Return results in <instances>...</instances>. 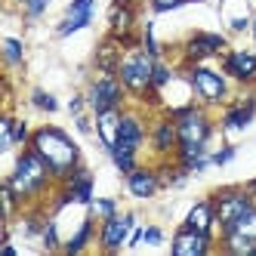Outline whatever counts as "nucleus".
Segmentation results:
<instances>
[{"mask_svg":"<svg viewBox=\"0 0 256 256\" xmlns=\"http://www.w3.org/2000/svg\"><path fill=\"white\" fill-rule=\"evenodd\" d=\"M34 148L40 152V158L50 164V170H56V173L71 170L78 160V148L71 145V139L62 130H40L34 136Z\"/></svg>","mask_w":256,"mask_h":256,"instance_id":"obj_1","label":"nucleus"},{"mask_svg":"<svg viewBox=\"0 0 256 256\" xmlns=\"http://www.w3.org/2000/svg\"><path fill=\"white\" fill-rule=\"evenodd\" d=\"M44 179H46V160L38 152V154H25L19 160V167H16V176L10 179V186H12V192H19V194H31L34 188L44 186Z\"/></svg>","mask_w":256,"mask_h":256,"instance_id":"obj_2","label":"nucleus"},{"mask_svg":"<svg viewBox=\"0 0 256 256\" xmlns=\"http://www.w3.org/2000/svg\"><path fill=\"white\" fill-rule=\"evenodd\" d=\"M152 56H142V52H136V56H130L124 65H120V74H124V84L130 90H145L152 84Z\"/></svg>","mask_w":256,"mask_h":256,"instance_id":"obj_3","label":"nucleus"},{"mask_svg":"<svg viewBox=\"0 0 256 256\" xmlns=\"http://www.w3.org/2000/svg\"><path fill=\"white\" fill-rule=\"evenodd\" d=\"M207 250V232H194V228H182L176 234V241H173V253L176 256H200Z\"/></svg>","mask_w":256,"mask_h":256,"instance_id":"obj_4","label":"nucleus"},{"mask_svg":"<svg viewBox=\"0 0 256 256\" xmlns=\"http://www.w3.org/2000/svg\"><path fill=\"white\" fill-rule=\"evenodd\" d=\"M192 84H194V90L200 96H204L207 102H216V99H222V93H226V84H222V78H216L213 71H194L192 74Z\"/></svg>","mask_w":256,"mask_h":256,"instance_id":"obj_5","label":"nucleus"},{"mask_svg":"<svg viewBox=\"0 0 256 256\" xmlns=\"http://www.w3.org/2000/svg\"><path fill=\"white\" fill-rule=\"evenodd\" d=\"M90 16H93V0H74V6H71L68 19L62 22L59 34H62V38H68L71 31H78V28H84L90 22Z\"/></svg>","mask_w":256,"mask_h":256,"instance_id":"obj_6","label":"nucleus"},{"mask_svg":"<svg viewBox=\"0 0 256 256\" xmlns=\"http://www.w3.org/2000/svg\"><path fill=\"white\" fill-rule=\"evenodd\" d=\"M118 99H120V86H118V80L102 78V80L96 84V90H93V105H96V112L114 108V105H118Z\"/></svg>","mask_w":256,"mask_h":256,"instance_id":"obj_7","label":"nucleus"},{"mask_svg":"<svg viewBox=\"0 0 256 256\" xmlns=\"http://www.w3.org/2000/svg\"><path fill=\"white\" fill-rule=\"evenodd\" d=\"M250 210V200L247 198H241V194H228V198H222V204H219V222H222L226 228H232V222L238 216H244Z\"/></svg>","mask_w":256,"mask_h":256,"instance_id":"obj_8","label":"nucleus"},{"mask_svg":"<svg viewBox=\"0 0 256 256\" xmlns=\"http://www.w3.org/2000/svg\"><path fill=\"white\" fill-rule=\"evenodd\" d=\"M120 120H124V118H118L114 108H105V112H99V136H102V142L108 145V148H114V145H118Z\"/></svg>","mask_w":256,"mask_h":256,"instance_id":"obj_9","label":"nucleus"},{"mask_svg":"<svg viewBox=\"0 0 256 256\" xmlns=\"http://www.w3.org/2000/svg\"><path fill=\"white\" fill-rule=\"evenodd\" d=\"M228 71L234 78H241V80H250L256 74V56L253 52H234L228 59Z\"/></svg>","mask_w":256,"mask_h":256,"instance_id":"obj_10","label":"nucleus"},{"mask_svg":"<svg viewBox=\"0 0 256 256\" xmlns=\"http://www.w3.org/2000/svg\"><path fill=\"white\" fill-rule=\"evenodd\" d=\"M139 124L133 120V118H124L120 120V133H118V145H114V148L118 152H133L136 148V142H139Z\"/></svg>","mask_w":256,"mask_h":256,"instance_id":"obj_11","label":"nucleus"},{"mask_svg":"<svg viewBox=\"0 0 256 256\" xmlns=\"http://www.w3.org/2000/svg\"><path fill=\"white\" fill-rule=\"evenodd\" d=\"M133 226V219L126 216V219H108V226H105V232H102V241H105V247H118L124 238H126V228Z\"/></svg>","mask_w":256,"mask_h":256,"instance_id":"obj_12","label":"nucleus"},{"mask_svg":"<svg viewBox=\"0 0 256 256\" xmlns=\"http://www.w3.org/2000/svg\"><path fill=\"white\" fill-rule=\"evenodd\" d=\"M216 50H222V38H213V34H200V38H194L188 44V52H192L194 59L210 56V52H216Z\"/></svg>","mask_w":256,"mask_h":256,"instance_id":"obj_13","label":"nucleus"},{"mask_svg":"<svg viewBox=\"0 0 256 256\" xmlns=\"http://www.w3.org/2000/svg\"><path fill=\"white\" fill-rule=\"evenodd\" d=\"M130 192L136 194V198H152L154 194V188H158V182H154V176L152 173H130Z\"/></svg>","mask_w":256,"mask_h":256,"instance_id":"obj_14","label":"nucleus"},{"mask_svg":"<svg viewBox=\"0 0 256 256\" xmlns=\"http://www.w3.org/2000/svg\"><path fill=\"white\" fill-rule=\"evenodd\" d=\"M210 219H213L210 204H194L192 213H188V219H186V226L194 228V232H207V228H210Z\"/></svg>","mask_w":256,"mask_h":256,"instance_id":"obj_15","label":"nucleus"},{"mask_svg":"<svg viewBox=\"0 0 256 256\" xmlns=\"http://www.w3.org/2000/svg\"><path fill=\"white\" fill-rule=\"evenodd\" d=\"M228 234H241V238H250V241H256V210H247L244 216H238Z\"/></svg>","mask_w":256,"mask_h":256,"instance_id":"obj_16","label":"nucleus"},{"mask_svg":"<svg viewBox=\"0 0 256 256\" xmlns=\"http://www.w3.org/2000/svg\"><path fill=\"white\" fill-rule=\"evenodd\" d=\"M130 22H133V10L124 6V4H118L112 10V31H114V38H124V34L130 31Z\"/></svg>","mask_w":256,"mask_h":256,"instance_id":"obj_17","label":"nucleus"},{"mask_svg":"<svg viewBox=\"0 0 256 256\" xmlns=\"http://www.w3.org/2000/svg\"><path fill=\"white\" fill-rule=\"evenodd\" d=\"M99 65H102L105 71H112V68L118 65V40H108V44L99 50Z\"/></svg>","mask_w":256,"mask_h":256,"instance_id":"obj_18","label":"nucleus"},{"mask_svg":"<svg viewBox=\"0 0 256 256\" xmlns=\"http://www.w3.org/2000/svg\"><path fill=\"white\" fill-rule=\"evenodd\" d=\"M250 118H253V105H241V108H234V112L228 114L226 124H228V126H244Z\"/></svg>","mask_w":256,"mask_h":256,"instance_id":"obj_19","label":"nucleus"},{"mask_svg":"<svg viewBox=\"0 0 256 256\" xmlns=\"http://www.w3.org/2000/svg\"><path fill=\"white\" fill-rule=\"evenodd\" d=\"M173 139H179V130H173L170 124H164L160 130H158V145H160V148H170Z\"/></svg>","mask_w":256,"mask_h":256,"instance_id":"obj_20","label":"nucleus"},{"mask_svg":"<svg viewBox=\"0 0 256 256\" xmlns=\"http://www.w3.org/2000/svg\"><path fill=\"white\" fill-rule=\"evenodd\" d=\"M228 247L238 250V253H250V250H256L250 238H241V234H228Z\"/></svg>","mask_w":256,"mask_h":256,"instance_id":"obj_21","label":"nucleus"},{"mask_svg":"<svg viewBox=\"0 0 256 256\" xmlns=\"http://www.w3.org/2000/svg\"><path fill=\"white\" fill-rule=\"evenodd\" d=\"M90 188H93L90 176H78V182H74V198L78 200H90Z\"/></svg>","mask_w":256,"mask_h":256,"instance_id":"obj_22","label":"nucleus"},{"mask_svg":"<svg viewBox=\"0 0 256 256\" xmlns=\"http://www.w3.org/2000/svg\"><path fill=\"white\" fill-rule=\"evenodd\" d=\"M86 238H90V222H84V228L78 232V238H74V241H71L68 244V253H78L84 244H86Z\"/></svg>","mask_w":256,"mask_h":256,"instance_id":"obj_23","label":"nucleus"},{"mask_svg":"<svg viewBox=\"0 0 256 256\" xmlns=\"http://www.w3.org/2000/svg\"><path fill=\"white\" fill-rule=\"evenodd\" d=\"M4 46H6V59H10V62H19V59H22V46H19V40H6Z\"/></svg>","mask_w":256,"mask_h":256,"instance_id":"obj_24","label":"nucleus"},{"mask_svg":"<svg viewBox=\"0 0 256 256\" xmlns=\"http://www.w3.org/2000/svg\"><path fill=\"white\" fill-rule=\"evenodd\" d=\"M34 102H38L44 112H52V108H56V99L52 96H46V93H34Z\"/></svg>","mask_w":256,"mask_h":256,"instance_id":"obj_25","label":"nucleus"},{"mask_svg":"<svg viewBox=\"0 0 256 256\" xmlns=\"http://www.w3.org/2000/svg\"><path fill=\"white\" fill-rule=\"evenodd\" d=\"M152 84H154V86H164V84H167V68L154 65V71H152Z\"/></svg>","mask_w":256,"mask_h":256,"instance_id":"obj_26","label":"nucleus"},{"mask_svg":"<svg viewBox=\"0 0 256 256\" xmlns=\"http://www.w3.org/2000/svg\"><path fill=\"white\" fill-rule=\"evenodd\" d=\"M152 4H154V10H158V12H167V10H176L182 0H152Z\"/></svg>","mask_w":256,"mask_h":256,"instance_id":"obj_27","label":"nucleus"},{"mask_svg":"<svg viewBox=\"0 0 256 256\" xmlns=\"http://www.w3.org/2000/svg\"><path fill=\"white\" fill-rule=\"evenodd\" d=\"M44 6H46V0H28V12H31V16H40Z\"/></svg>","mask_w":256,"mask_h":256,"instance_id":"obj_28","label":"nucleus"},{"mask_svg":"<svg viewBox=\"0 0 256 256\" xmlns=\"http://www.w3.org/2000/svg\"><path fill=\"white\" fill-rule=\"evenodd\" d=\"M145 241H148V244H158V241H160V232H158V228H145Z\"/></svg>","mask_w":256,"mask_h":256,"instance_id":"obj_29","label":"nucleus"},{"mask_svg":"<svg viewBox=\"0 0 256 256\" xmlns=\"http://www.w3.org/2000/svg\"><path fill=\"white\" fill-rule=\"evenodd\" d=\"M232 154H234V148H226V152H219L213 160H216V164H226V160H232Z\"/></svg>","mask_w":256,"mask_h":256,"instance_id":"obj_30","label":"nucleus"},{"mask_svg":"<svg viewBox=\"0 0 256 256\" xmlns=\"http://www.w3.org/2000/svg\"><path fill=\"white\" fill-rule=\"evenodd\" d=\"M99 213L112 216V213H114V204H112V200H99Z\"/></svg>","mask_w":256,"mask_h":256,"instance_id":"obj_31","label":"nucleus"},{"mask_svg":"<svg viewBox=\"0 0 256 256\" xmlns=\"http://www.w3.org/2000/svg\"><path fill=\"white\" fill-rule=\"evenodd\" d=\"M46 244H50V247H52V244H56V228H52V226L46 228Z\"/></svg>","mask_w":256,"mask_h":256,"instance_id":"obj_32","label":"nucleus"},{"mask_svg":"<svg viewBox=\"0 0 256 256\" xmlns=\"http://www.w3.org/2000/svg\"><path fill=\"white\" fill-rule=\"evenodd\" d=\"M253 34H256V25H253Z\"/></svg>","mask_w":256,"mask_h":256,"instance_id":"obj_33","label":"nucleus"},{"mask_svg":"<svg viewBox=\"0 0 256 256\" xmlns=\"http://www.w3.org/2000/svg\"><path fill=\"white\" fill-rule=\"evenodd\" d=\"M130 4H133V0H130Z\"/></svg>","mask_w":256,"mask_h":256,"instance_id":"obj_34","label":"nucleus"}]
</instances>
